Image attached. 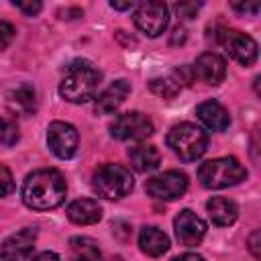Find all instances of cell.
Returning a JSON list of instances; mask_svg holds the SVG:
<instances>
[{
    "label": "cell",
    "instance_id": "33",
    "mask_svg": "<svg viewBox=\"0 0 261 261\" xmlns=\"http://www.w3.org/2000/svg\"><path fill=\"white\" fill-rule=\"evenodd\" d=\"M108 261H122L120 257H112V259H108Z\"/></svg>",
    "mask_w": 261,
    "mask_h": 261
},
{
    "label": "cell",
    "instance_id": "25",
    "mask_svg": "<svg viewBox=\"0 0 261 261\" xmlns=\"http://www.w3.org/2000/svg\"><path fill=\"white\" fill-rule=\"evenodd\" d=\"M14 33H16L14 27H12L8 20H2V18H0V51L6 49V47L12 43Z\"/></svg>",
    "mask_w": 261,
    "mask_h": 261
},
{
    "label": "cell",
    "instance_id": "20",
    "mask_svg": "<svg viewBox=\"0 0 261 261\" xmlns=\"http://www.w3.org/2000/svg\"><path fill=\"white\" fill-rule=\"evenodd\" d=\"M8 102H10V108L18 114H33L37 110V94H35V88L29 86V84H22L18 86L16 90L10 92L8 96Z\"/></svg>",
    "mask_w": 261,
    "mask_h": 261
},
{
    "label": "cell",
    "instance_id": "32",
    "mask_svg": "<svg viewBox=\"0 0 261 261\" xmlns=\"http://www.w3.org/2000/svg\"><path fill=\"white\" fill-rule=\"evenodd\" d=\"M110 6L116 8V10H130V8H135V2H116V0H112Z\"/></svg>",
    "mask_w": 261,
    "mask_h": 261
},
{
    "label": "cell",
    "instance_id": "3",
    "mask_svg": "<svg viewBox=\"0 0 261 261\" xmlns=\"http://www.w3.org/2000/svg\"><path fill=\"white\" fill-rule=\"evenodd\" d=\"M247 177V169L237 157H218L204 161L198 167V179L208 190H222L241 184Z\"/></svg>",
    "mask_w": 261,
    "mask_h": 261
},
{
    "label": "cell",
    "instance_id": "16",
    "mask_svg": "<svg viewBox=\"0 0 261 261\" xmlns=\"http://www.w3.org/2000/svg\"><path fill=\"white\" fill-rule=\"evenodd\" d=\"M139 247L149 257H161L169 249V239L157 226H143L139 232Z\"/></svg>",
    "mask_w": 261,
    "mask_h": 261
},
{
    "label": "cell",
    "instance_id": "4",
    "mask_svg": "<svg viewBox=\"0 0 261 261\" xmlns=\"http://www.w3.org/2000/svg\"><path fill=\"white\" fill-rule=\"evenodd\" d=\"M167 145L181 161H196L208 149V135L192 122H179L167 133Z\"/></svg>",
    "mask_w": 261,
    "mask_h": 261
},
{
    "label": "cell",
    "instance_id": "7",
    "mask_svg": "<svg viewBox=\"0 0 261 261\" xmlns=\"http://www.w3.org/2000/svg\"><path fill=\"white\" fill-rule=\"evenodd\" d=\"M110 135L118 141H141L153 135V120L143 112H122L110 124Z\"/></svg>",
    "mask_w": 261,
    "mask_h": 261
},
{
    "label": "cell",
    "instance_id": "28",
    "mask_svg": "<svg viewBox=\"0 0 261 261\" xmlns=\"http://www.w3.org/2000/svg\"><path fill=\"white\" fill-rule=\"evenodd\" d=\"M234 10H239V12H243V14H257L259 12V4L257 2H245V4H239V2H232L230 4Z\"/></svg>",
    "mask_w": 261,
    "mask_h": 261
},
{
    "label": "cell",
    "instance_id": "1",
    "mask_svg": "<svg viewBox=\"0 0 261 261\" xmlns=\"http://www.w3.org/2000/svg\"><path fill=\"white\" fill-rule=\"evenodd\" d=\"M22 202L39 212L57 208L67 194V184L57 169H37L22 184Z\"/></svg>",
    "mask_w": 261,
    "mask_h": 261
},
{
    "label": "cell",
    "instance_id": "8",
    "mask_svg": "<svg viewBox=\"0 0 261 261\" xmlns=\"http://www.w3.org/2000/svg\"><path fill=\"white\" fill-rule=\"evenodd\" d=\"M145 190L155 200H175L181 198L188 190V175L177 169L163 171L151 179H147Z\"/></svg>",
    "mask_w": 261,
    "mask_h": 261
},
{
    "label": "cell",
    "instance_id": "10",
    "mask_svg": "<svg viewBox=\"0 0 261 261\" xmlns=\"http://www.w3.org/2000/svg\"><path fill=\"white\" fill-rule=\"evenodd\" d=\"M173 228H175V237L181 245L186 247H196L200 245V241L206 234V222L192 210H181L175 220H173Z\"/></svg>",
    "mask_w": 261,
    "mask_h": 261
},
{
    "label": "cell",
    "instance_id": "12",
    "mask_svg": "<svg viewBox=\"0 0 261 261\" xmlns=\"http://www.w3.org/2000/svg\"><path fill=\"white\" fill-rule=\"evenodd\" d=\"M37 241V228L27 226L20 228L18 232L10 234L2 245H0V257L2 261H22L31 255L33 247Z\"/></svg>",
    "mask_w": 261,
    "mask_h": 261
},
{
    "label": "cell",
    "instance_id": "31",
    "mask_svg": "<svg viewBox=\"0 0 261 261\" xmlns=\"http://www.w3.org/2000/svg\"><path fill=\"white\" fill-rule=\"evenodd\" d=\"M173 261H204V257L202 255H196V253H184V255L175 257Z\"/></svg>",
    "mask_w": 261,
    "mask_h": 261
},
{
    "label": "cell",
    "instance_id": "23",
    "mask_svg": "<svg viewBox=\"0 0 261 261\" xmlns=\"http://www.w3.org/2000/svg\"><path fill=\"white\" fill-rule=\"evenodd\" d=\"M18 126L12 118H6V116H0V143L6 145V147H12L16 141H18Z\"/></svg>",
    "mask_w": 261,
    "mask_h": 261
},
{
    "label": "cell",
    "instance_id": "5",
    "mask_svg": "<svg viewBox=\"0 0 261 261\" xmlns=\"http://www.w3.org/2000/svg\"><path fill=\"white\" fill-rule=\"evenodd\" d=\"M92 188L106 200H118L133 190V173L120 163H104L94 171Z\"/></svg>",
    "mask_w": 261,
    "mask_h": 261
},
{
    "label": "cell",
    "instance_id": "29",
    "mask_svg": "<svg viewBox=\"0 0 261 261\" xmlns=\"http://www.w3.org/2000/svg\"><path fill=\"white\" fill-rule=\"evenodd\" d=\"M249 249H251V253H253L255 259L261 257V251H259V230H255V232L251 234V239H249Z\"/></svg>",
    "mask_w": 261,
    "mask_h": 261
},
{
    "label": "cell",
    "instance_id": "24",
    "mask_svg": "<svg viewBox=\"0 0 261 261\" xmlns=\"http://www.w3.org/2000/svg\"><path fill=\"white\" fill-rule=\"evenodd\" d=\"M14 190V177H12V171L0 163V198L8 196L10 192Z\"/></svg>",
    "mask_w": 261,
    "mask_h": 261
},
{
    "label": "cell",
    "instance_id": "11",
    "mask_svg": "<svg viewBox=\"0 0 261 261\" xmlns=\"http://www.w3.org/2000/svg\"><path fill=\"white\" fill-rule=\"evenodd\" d=\"M192 75L200 82H204L206 86H218L224 75H226V61L214 53V51H206L202 53L194 65H192Z\"/></svg>",
    "mask_w": 261,
    "mask_h": 261
},
{
    "label": "cell",
    "instance_id": "15",
    "mask_svg": "<svg viewBox=\"0 0 261 261\" xmlns=\"http://www.w3.org/2000/svg\"><path fill=\"white\" fill-rule=\"evenodd\" d=\"M196 114H198V118L204 122L206 128L216 130V133L228 128V124H230V116H228L226 108H224L220 102H216V100H206V102L198 104Z\"/></svg>",
    "mask_w": 261,
    "mask_h": 261
},
{
    "label": "cell",
    "instance_id": "30",
    "mask_svg": "<svg viewBox=\"0 0 261 261\" xmlns=\"http://www.w3.org/2000/svg\"><path fill=\"white\" fill-rule=\"evenodd\" d=\"M33 261H63L57 253H53V251H43V253H39Z\"/></svg>",
    "mask_w": 261,
    "mask_h": 261
},
{
    "label": "cell",
    "instance_id": "9",
    "mask_svg": "<svg viewBox=\"0 0 261 261\" xmlns=\"http://www.w3.org/2000/svg\"><path fill=\"white\" fill-rule=\"evenodd\" d=\"M77 143H80V135L73 124L63 120H55L49 124L47 145L53 151V155H57L59 159H71L77 151Z\"/></svg>",
    "mask_w": 261,
    "mask_h": 261
},
{
    "label": "cell",
    "instance_id": "13",
    "mask_svg": "<svg viewBox=\"0 0 261 261\" xmlns=\"http://www.w3.org/2000/svg\"><path fill=\"white\" fill-rule=\"evenodd\" d=\"M222 45L226 47L230 57L237 59L241 65H253L257 61V43L251 35L228 29L224 39H222Z\"/></svg>",
    "mask_w": 261,
    "mask_h": 261
},
{
    "label": "cell",
    "instance_id": "2",
    "mask_svg": "<svg viewBox=\"0 0 261 261\" xmlns=\"http://www.w3.org/2000/svg\"><path fill=\"white\" fill-rule=\"evenodd\" d=\"M100 77L102 73L90 61L77 59L67 65L65 75L59 84V94L63 100L71 104H84L96 96Z\"/></svg>",
    "mask_w": 261,
    "mask_h": 261
},
{
    "label": "cell",
    "instance_id": "18",
    "mask_svg": "<svg viewBox=\"0 0 261 261\" xmlns=\"http://www.w3.org/2000/svg\"><path fill=\"white\" fill-rule=\"evenodd\" d=\"M128 159H130V165H133L137 171H143V173L157 169L159 163H161V155H159L157 147L145 145V143L130 147V149H128Z\"/></svg>",
    "mask_w": 261,
    "mask_h": 261
},
{
    "label": "cell",
    "instance_id": "19",
    "mask_svg": "<svg viewBox=\"0 0 261 261\" xmlns=\"http://www.w3.org/2000/svg\"><path fill=\"white\" fill-rule=\"evenodd\" d=\"M206 208H208V214H210L212 222L218 224V226H230L239 216V206L230 198L216 196V198L208 200Z\"/></svg>",
    "mask_w": 261,
    "mask_h": 261
},
{
    "label": "cell",
    "instance_id": "17",
    "mask_svg": "<svg viewBox=\"0 0 261 261\" xmlns=\"http://www.w3.org/2000/svg\"><path fill=\"white\" fill-rule=\"evenodd\" d=\"M67 218L75 224H94L102 218V208L96 200L80 198L67 206Z\"/></svg>",
    "mask_w": 261,
    "mask_h": 261
},
{
    "label": "cell",
    "instance_id": "6",
    "mask_svg": "<svg viewBox=\"0 0 261 261\" xmlns=\"http://www.w3.org/2000/svg\"><path fill=\"white\" fill-rule=\"evenodd\" d=\"M133 22L137 24L139 31H143L149 37H159L169 22V8L165 2L159 0H149L141 2L135 6L133 12Z\"/></svg>",
    "mask_w": 261,
    "mask_h": 261
},
{
    "label": "cell",
    "instance_id": "14",
    "mask_svg": "<svg viewBox=\"0 0 261 261\" xmlns=\"http://www.w3.org/2000/svg\"><path fill=\"white\" fill-rule=\"evenodd\" d=\"M128 92H130V86H128L126 80L112 82L102 94H98V98L94 102V110L98 114H110V112H114L124 102V98L128 96Z\"/></svg>",
    "mask_w": 261,
    "mask_h": 261
},
{
    "label": "cell",
    "instance_id": "21",
    "mask_svg": "<svg viewBox=\"0 0 261 261\" xmlns=\"http://www.w3.org/2000/svg\"><path fill=\"white\" fill-rule=\"evenodd\" d=\"M69 251L75 261H102V251L90 237H73L69 241Z\"/></svg>",
    "mask_w": 261,
    "mask_h": 261
},
{
    "label": "cell",
    "instance_id": "26",
    "mask_svg": "<svg viewBox=\"0 0 261 261\" xmlns=\"http://www.w3.org/2000/svg\"><path fill=\"white\" fill-rule=\"evenodd\" d=\"M12 4L18 8V10H22L24 14H29V16H35L37 12H41V8H43V4L41 2H22V0H12Z\"/></svg>",
    "mask_w": 261,
    "mask_h": 261
},
{
    "label": "cell",
    "instance_id": "27",
    "mask_svg": "<svg viewBox=\"0 0 261 261\" xmlns=\"http://www.w3.org/2000/svg\"><path fill=\"white\" fill-rule=\"evenodd\" d=\"M198 8H200V4H196V2H177V4H175L177 14H179V16H186V18H192Z\"/></svg>",
    "mask_w": 261,
    "mask_h": 261
},
{
    "label": "cell",
    "instance_id": "22",
    "mask_svg": "<svg viewBox=\"0 0 261 261\" xmlns=\"http://www.w3.org/2000/svg\"><path fill=\"white\" fill-rule=\"evenodd\" d=\"M149 90L161 98H173L179 90H181V82L177 77V73L165 75V77H155L149 82Z\"/></svg>",
    "mask_w": 261,
    "mask_h": 261
}]
</instances>
